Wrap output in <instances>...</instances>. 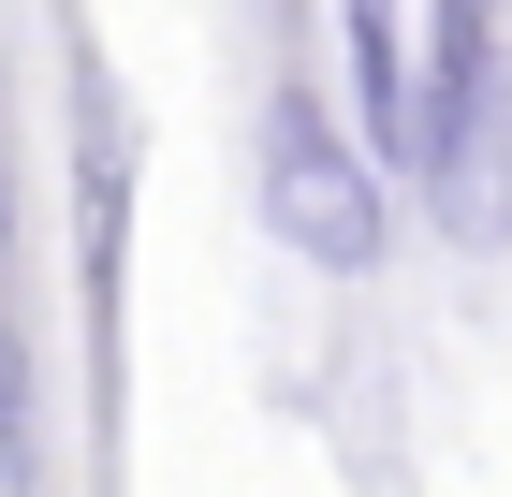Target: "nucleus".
Masks as SVG:
<instances>
[{
  "mask_svg": "<svg viewBox=\"0 0 512 497\" xmlns=\"http://www.w3.org/2000/svg\"><path fill=\"white\" fill-rule=\"evenodd\" d=\"M337 103H352V132L381 147V176L410 191V132H425V44H410V15H395V0H337Z\"/></svg>",
  "mask_w": 512,
  "mask_h": 497,
  "instance_id": "4",
  "label": "nucleus"
},
{
  "mask_svg": "<svg viewBox=\"0 0 512 497\" xmlns=\"http://www.w3.org/2000/svg\"><path fill=\"white\" fill-rule=\"evenodd\" d=\"M0 264H15V132H0Z\"/></svg>",
  "mask_w": 512,
  "mask_h": 497,
  "instance_id": "6",
  "label": "nucleus"
},
{
  "mask_svg": "<svg viewBox=\"0 0 512 497\" xmlns=\"http://www.w3.org/2000/svg\"><path fill=\"white\" fill-rule=\"evenodd\" d=\"M0 497H44V381H30L15 293H0Z\"/></svg>",
  "mask_w": 512,
  "mask_h": 497,
  "instance_id": "5",
  "label": "nucleus"
},
{
  "mask_svg": "<svg viewBox=\"0 0 512 497\" xmlns=\"http://www.w3.org/2000/svg\"><path fill=\"white\" fill-rule=\"evenodd\" d=\"M249 191H264V234L308 278H337V293L395 264V205L410 191L381 176V147L352 132V103H337L322 74H278L264 88V176H249Z\"/></svg>",
  "mask_w": 512,
  "mask_h": 497,
  "instance_id": "2",
  "label": "nucleus"
},
{
  "mask_svg": "<svg viewBox=\"0 0 512 497\" xmlns=\"http://www.w3.org/2000/svg\"><path fill=\"white\" fill-rule=\"evenodd\" d=\"M74 278H88V322H118V278H132V117H118L103 74L74 88Z\"/></svg>",
  "mask_w": 512,
  "mask_h": 497,
  "instance_id": "3",
  "label": "nucleus"
},
{
  "mask_svg": "<svg viewBox=\"0 0 512 497\" xmlns=\"http://www.w3.org/2000/svg\"><path fill=\"white\" fill-rule=\"evenodd\" d=\"M425 132H410V205L454 249L512 234V0H425Z\"/></svg>",
  "mask_w": 512,
  "mask_h": 497,
  "instance_id": "1",
  "label": "nucleus"
}]
</instances>
